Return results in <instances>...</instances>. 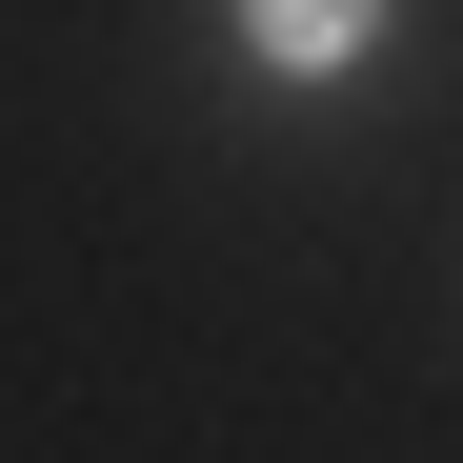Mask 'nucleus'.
Returning a JSON list of instances; mask_svg holds the SVG:
<instances>
[{"instance_id": "nucleus-1", "label": "nucleus", "mask_w": 463, "mask_h": 463, "mask_svg": "<svg viewBox=\"0 0 463 463\" xmlns=\"http://www.w3.org/2000/svg\"><path fill=\"white\" fill-rule=\"evenodd\" d=\"M242 21H262V61H363L383 0H242Z\"/></svg>"}]
</instances>
